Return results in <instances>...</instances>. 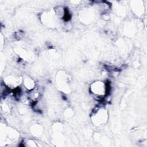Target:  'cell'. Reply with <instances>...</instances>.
<instances>
[{
	"label": "cell",
	"mask_w": 147,
	"mask_h": 147,
	"mask_svg": "<svg viewBox=\"0 0 147 147\" xmlns=\"http://www.w3.org/2000/svg\"><path fill=\"white\" fill-rule=\"evenodd\" d=\"M108 86L106 84L102 82H96L91 84V90L92 93L95 95L98 96L97 97H103V95L106 94Z\"/></svg>",
	"instance_id": "cell-1"
}]
</instances>
